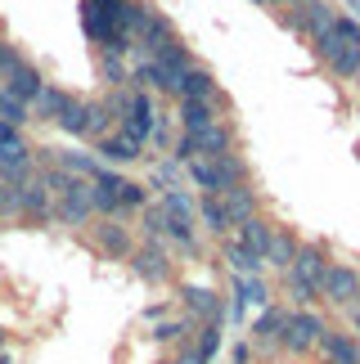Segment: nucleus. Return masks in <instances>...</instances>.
I'll return each instance as SVG.
<instances>
[{"instance_id":"1","label":"nucleus","mask_w":360,"mask_h":364,"mask_svg":"<svg viewBox=\"0 0 360 364\" xmlns=\"http://www.w3.org/2000/svg\"><path fill=\"white\" fill-rule=\"evenodd\" d=\"M140 14V0H81V27L104 54H127L131 50V27Z\"/></svg>"},{"instance_id":"2","label":"nucleus","mask_w":360,"mask_h":364,"mask_svg":"<svg viewBox=\"0 0 360 364\" xmlns=\"http://www.w3.org/2000/svg\"><path fill=\"white\" fill-rule=\"evenodd\" d=\"M315 50L338 77H347V81L360 77V23L356 18H338L334 14V23L315 36Z\"/></svg>"},{"instance_id":"3","label":"nucleus","mask_w":360,"mask_h":364,"mask_svg":"<svg viewBox=\"0 0 360 364\" xmlns=\"http://www.w3.org/2000/svg\"><path fill=\"white\" fill-rule=\"evenodd\" d=\"M108 113L117 117V131L131 135L135 144H149V135H154V100H149V90H127V95H113V100L104 104Z\"/></svg>"},{"instance_id":"4","label":"nucleus","mask_w":360,"mask_h":364,"mask_svg":"<svg viewBox=\"0 0 360 364\" xmlns=\"http://www.w3.org/2000/svg\"><path fill=\"white\" fill-rule=\"evenodd\" d=\"M144 198H149L144 185H135V180L117 176L113 166L90 180V207H95V212H104V216L127 212V207H144Z\"/></svg>"},{"instance_id":"5","label":"nucleus","mask_w":360,"mask_h":364,"mask_svg":"<svg viewBox=\"0 0 360 364\" xmlns=\"http://www.w3.org/2000/svg\"><path fill=\"white\" fill-rule=\"evenodd\" d=\"M176 162H194V158H216V153H234V131L226 122H212L203 131H189L176 139Z\"/></svg>"},{"instance_id":"6","label":"nucleus","mask_w":360,"mask_h":364,"mask_svg":"<svg viewBox=\"0 0 360 364\" xmlns=\"http://www.w3.org/2000/svg\"><path fill=\"white\" fill-rule=\"evenodd\" d=\"M329 324L315 311H288L284 315V328H280V351H288V355H307L315 342H320V333H324Z\"/></svg>"},{"instance_id":"7","label":"nucleus","mask_w":360,"mask_h":364,"mask_svg":"<svg viewBox=\"0 0 360 364\" xmlns=\"http://www.w3.org/2000/svg\"><path fill=\"white\" fill-rule=\"evenodd\" d=\"M54 216H59L63 225H86V220L95 216V207H90V180L73 176V185L59 193V207H54Z\"/></svg>"},{"instance_id":"8","label":"nucleus","mask_w":360,"mask_h":364,"mask_svg":"<svg viewBox=\"0 0 360 364\" xmlns=\"http://www.w3.org/2000/svg\"><path fill=\"white\" fill-rule=\"evenodd\" d=\"M320 297L334 301V306H356V297H360V270H351V265H329L324 279H320Z\"/></svg>"},{"instance_id":"9","label":"nucleus","mask_w":360,"mask_h":364,"mask_svg":"<svg viewBox=\"0 0 360 364\" xmlns=\"http://www.w3.org/2000/svg\"><path fill=\"white\" fill-rule=\"evenodd\" d=\"M324 270H329V257H324V247H320V243H297V257H293V265H288L284 274H293L297 284H307V288H315V292H320V279H324Z\"/></svg>"},{"instance_id":"10","label":"nucleus","mask_w":360,"mask_h":364,"mask_svg":"<svg viewBox=\"0 0 360 364\" xmlns=\"http://www.w3.org/2000/svg\"><path fill=\"white\" fill-rule=\"evenodd\" d=\"M131 265H135V274H140L144 284H167L171 279V261H167V252H162L158 243L131 247Z\"/></svg>"},{"instance_id":"11","label":"nucleus","mask_w":360,"mask_h":364,"mask_svg":"<svg viewBox=\"0 0 360 364\" xmlns=\"http://www.w3.org/2000/svg\"><path fill=\"white\" fill-rule=\"evenodd\" d=\"M14 189H18V216H36V220H50V216H54L50 189L41 185V176H36V180H32V176H27V180H18Z\"/></svg>"},{"instance_id":"12","label":"nucleus","mask_w":360,"mask_h":364,"mask_svg":"<svg viewBox=\"0 0 360 364\" xmlns=\"http://www.w3.org/2000/svg\"><path fill=\"white\" fill-rule=\"evenodd\" d=\"M284 315L288 311H280V306H266V311L257 315V324H253V351H261V355H275V351H280Z\"/></svg>"},{"instance_id":"13","label":"nucleus","mask_w":360,"mask_h":364,"mask_svg":"<svg viewBox=\"0 0 360 364\" xmlns=\"http://www.w3.org/2000/svg\"><path fill=\"white\" fill-rule=\"evenodd\" d=\"M41 86H46V77H41V73H36V68L27 63V59H23L18 68H14L9 77H5V90H9V95H14V100H18L23 108H32V100L41 95Z\"/></svg>"},{"instance_id":"14","label":"nucleus","mask_w":360,"mask_h":364,"mask_svg":"<svg viewBox=\"0 0 360 364\" xmlns=\"http://www.w3.org/2000/svg\"><path fill=\"white\" fill-rule=\"evenodd\" d=\"M176 100H203V104H216V77L207 73V68L189 63L185 73H180V95Z\"/></svg>"},{"instance_id":"15","label":"nucleus","mask_w":360,"mask_h":364,"mask_svg":"<svg viewBox=\"0 0 360 364\" xmlns=\"http://www.w3.org/2000/svg\"><path fill=\"white\" fill-rule=\"evenodd\" d=\"M95 153H100L108 166H122V162H140V158H144V144H135L131 135L113 131V135H104L100 144H95Z\"/></svg>"},{"instance_id":"16","label":"nucleus","mask_w":360,"mask_h":364,"mask_svg":"<svg viewBox=\"0 0 360 364\" xmlns=\"http://www.w3.org/2000/svg\"><path fill=\"white\" fill-rule=\"evenodd\" d=\"M315 346L324 351L329 364H360V342L351 338V333H334V328H324Z\"/></svg>"},{"instance_id":"17","label":"nucleus","mask_w":360,"mask_h":364,"mask_svg":"<svg viewBox=\"0 0 360 364\" xmlns=\"http://www.w3.org/2000/svg\"><path fill=\"white\" fill-rule=\"evenodd\" d=\"M180 301H185L189 315H198L203 324H212V319H221V297L212 288H198V284H185L180 288Z\"/></svg>"},{"instance_id":"18","label":"nucleus","mask_w":360,"mask_h":364,"mask_svg":"<svg viewBox=\"0 0 360 364\" xmlns=\"http://www.w3.org/2000/svg\"><path fill=\"white\" fill-rule=\"evenodd\" d=\"M221 207H226V216H230V225H243V220H253L257 216V193L248 189V185H234L226 193H216Z\"/></svg>"},{"instance_id":"19","label":"nucleus","mask_w":360,"mask_h":364,"mask_svg":"<svg viewBox=\"0 0 360 364\" xmlns=\"http://www.w3.org/2000/svg\"><path fill=\"white\" fill-rule=\"evenodd\" d=\"M293 257H297V239L288 230H275L270 225V239H266V252H261V261L266 265H280V270H288L293 265Z\"/></svg>"},{"instance_id":"20","label":"nucleus","mask_w":360,"mask_h":364,"mask_svg":"<svg viewBox=\"0 0 360 364\" xmlns=\"http://www.w3.org/2000/svg\"><path fill=\"white\" fill-rule=\"evenodd\" d=\"M221 122L216 117V104H203V100H180V131H203V126Z\"/></svg>"},{"instance_id":"21","label":"nucleus","mask_w":360,"mask_h":364,"mask_svg":"<svg viewBox=\"0 0 360 364\" xmlns=\"http://www.w3.org/2000/svg\"><path fill=\"white\" fill-rule=\"evenodd\" d=\"M73 100L68 90H59V86H41V95L32 100V113H36V122H59V113H63V104Z\"/></svg>"},{"instance_id":"22","label":"nucleus","mask_w":360,"mask_h":364,"mask_svg":"<svg viewBox=\"0 0 360 364\" xmlns=\"http://www.w3.org/2000/svg\"><path fill=\"white\" fill-rule=\"evenodd\" d=\"M270 301V292H266V284H261V274H253V279H234V311H248V306H266Z\"/></svg>"},{"instance_id":"23","label":"nucleus","mask_w":360,"mask_h":364,"mask_svg":"<svg viewBox=\"0 0 360 364\" xmlns=\"http://www.w3.org/2000/svg\"><path fill=\"white\" fill-rule=\"evenodd\" d=\"M226 261H230V270H234V279H253V274H261V257H253L243 243H226Z\"/></svg>"},{"instance_id":"24","label":"nucleus","mask_w":360,"mask_h":364,"mask_svg":"<svg viewBox=\"0 0 360 364\" xmlns=\"http://www.w3.org/2000/svg\"><path fill=\"white\" fill-rule=\"evenodd\" d=\"M266 239H270V225L261 216H253V220H243V225H239V239H234V243H243L253 257H261V252H266Z\"/></svg>"},{"instance_id":"25","label":"nucleus","mask_w":360,"mask_h":364,"mask_svg":"<svg viewBox=\"0 0 360 364\" xmlns=\"http://www.w3.org/2000/svg\"><path fill=\"white\" fill-rule=\"evenodd\" d=\"M198 216H203V225L212 230V234H226L230 230V216H226V207H221L216 193H203V203H198Z\"/></svg>"},{"instance_id":"26","label":"nucleus","mask_w":360,"mask_h":364,"mask_svg":"<svg viewBox=\"0 0 360 364\" xmlns=\"http://www.w3.org/2000/svg\"><path fill=\"white\" fill-rule=\"evenodd\" d=\"M216 351H221V319H212V324H203V333H198V346H194V360H198V364H212V360H216Z\"/></svg>"},{"instance_id":"27","label":"nucleus","mask_w":360,"mask_h":364,"mask_svg":"<svg viewBox=\"0 0 360 364\" xmlns=\"http://www.w3.org/2000/svg\"><path fill=\"white\" fill-rule=\"evenodd\" d=\"M54 166H63V171H73V176H81V180H95V176L104 171V166L95 162L90 153H59V162H54Z\"/></svg>"},{"instance_id":"28","label":"nucleus","mask_w":360,"mask_h":364,"mask_svg":"<svg viewBox=\"0 0 360 364\" xmlns=\"http://www.w3.org/2000/svg\"><path fill=\"white\" fill-rule=\"evenodd\" d=\"M108 122H113V113H108L104 104L86 100V131H81V139H95V144H100V139L108 135Z\"/></svg>"},{"instance_id":"29","label":"nucleus","mask_w":360,"mask_h":364,"mask_svg":"<svg viewBox=\"0 0 360 364\" xmlns=\"http://www.w3.org/2000/svg\"><path fill=\"white\" fill-rule=\"evenodd\" d=\"M100 247L108 257H131V239H127L122 225H100Z\"/></svg>"},{"instance_id":"30","label":"nucleus","mask_w":360,"mask_h":364,"mask_svg":"<svg viewBox=\"0 0 360 364\" xmlns=\"http://www.w3.org/2000/svg\"><path fill=\"white\" fill-rule=\"evenodd\" d=\"M59 126H63L68 135H81V131H86V100H68L63 113H59Z\"/></svg>"},{"instance_id":"31","label":"nucleus","mask_w":360,"mask_h":364,"mask_svg":"<svg viewBox=\"0 0 360 364\" xmlns=\"http://www.w3.org/2000/svg\"><path fill=\"white\" fill-rule=\"evenodd\" d=\"M0 122H9V126H23V122H27V108L14 100L5 86H0Z\"/></svg>"},{"instance_id":"32","label":"nucleus","mask_w":360,"mask_h":364,"mask_svg":"<svg viewBox=\"0 0 360 364\" xmlns=\"http://www.w3.org/2000/svg\"><path fill=\"white\" fill-rule=\"evenodd\" d=\"M154 338L167 342V346H171V342H189V319H167V324L154 328Z\"/></svg>"},{"instance_id":"33","label":"nucleus","mask_w":360,"mask_h":364,"mask_svg":"<svg viewBox=\"0 0 360 364\" xmlns=\"http://www.w3.org/2000/svg\"><path fill=\"white\" fill-rule=\"evenodd\" d=\"M18 63H23V54L14 50V46H5V41H0V81H5V77H9Z\"/></svg>"},{"instance_id":"34","label":"nucleus","mask_w":360,"mask_h":364,"mask_svg":"<svg viewBox=\"0 0 360 364\" xmlns=\"http://www.w3.org/2000/svg\"><path fill=\"white\" fill-rule=\"evenodd\" d=\"M104 77L113 81V86H122V81H127V68H122L117 54H104Z\"/></svg>"},{"instance_id":"35","label":"nucleus","mask_w":360,"mask_h":364,"mask_svg":"<svg viewBox=\"0 0 360 364\" xmlns=\"http://www.w3.org/2000/svg\"><path fill=\"white\" fill-rule=\"evenodd\" d=\"M347 311H351V338L360 342V306H347Z\"/></svg>"},{"instance_id":"36","label":"nucleus","mask_w":360,"mask_h":364,"mask_svg":"<svg viewBox=\"0 0 360 364\" xmlns=\"http://www.w3.org/2000/svg\"><path fill=\"white\" fill-rule=\"evenodd\" d=\"M162 364H198V360H194V351H189V355H180V360H162Z\"/></svg>"},{"instance_id":"37","label":"nucleus","mask_w":360,"mask_h":364,"mask_svg":"<svg viewBox=\"0 0 360 364\" xmlns=\"http://www.w3.org/2000/svg\"><path fill=\"white\" fill-rule=\"evenodd\" d=\"M266 5H288V0H266Z\"/></svg>"},{"instance_id":"38","label":"nucleus","mask_w":360,"mask_h":364,"mask_svg":"<svg viewBox=\"0 0 360 364\" xmlns=\"http://www.w3.org/2000/svg\"><path fill=\"white\" fill-rule=\"evenodd\" d=\"M257 5H266V0H257Z\"/></svg>"},{"instance_id":"39","label":"nucleus","mask_w":360,"mask_h":364,"mask_svg":"<svg viewBox=\"0 0 360 364\" xmlns=\"http://www.w3.org/2000/svg\"><path fill=\"white\" fill-rule=\"evenodd\" d=\"M356 306H360V297H356Z\"/></svg>"}]
</instances>
